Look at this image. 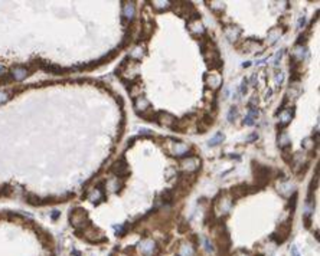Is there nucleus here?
<instances>
[{
    "instance_id": "obj_1",
    "label": "nucleus",
    "mask_w": 320,
    "mask_h": 256,
    "mask_svg": "<svg viewBox=\"0 0 320 256\" xmlns=\"http://www.w3.org/2000/svg\"><path fill=\"white\" fill-rule=\"evenodd\" d=\"M252 173L255 175V187L263 189L270 183V170L267 166H263L257 161H252Z\"/></svg>"
},
{
    "instance_id": "obj_2",
    "label": "nucleus",
    "mask_w": 320,
    "mask_h": 256,
    "mask_svg": "<svg viewBox=\"0 0 320 256\" xmlns=\"http://www.w3.org/2000/svg\"><path fill=\"white\" fill-rule=\"evenodd\" d=\"M110 170L113 171L117 177H123V179H124L126 175H128V173H130V170H128V164H127V161H126L124 157H120L117 161H114Z\"/></svg>"
},
{
    "instance_id": "obj_3",
    "label": "nucleus",
    "mask_w": 320,
    "mask_h": 256,
    "mask_svg": "<svg viewBox=\"0 0 320 256\" xmlns=\"http://www.w3.org/2000/svg\"><path fill=\"white\" fill-rule=\"evenodd\" d=\"M255 190H258V189H257V187H251V186L242 183V184L234 186V187L231 189V194H232L234 199H241V197L250 194V193H254Z\"/></svg>"
},
{
    "instance_id": "obj_4",
    "label": "nucleus",
    "mask_w": 320,
    "mask_h": 256,
    "mask_svg": "<svg viewBox=\"0 0 320 256\" xmlns=\"http://www.w3.org/2000/svg\"><path fill=\"white\" fill-rule=\"evenodd\" d=\"M28 75H29L28 68L20 66V65H16V66L12 68V71H10V76H12L13 79H16V81H22V79H25Z\"/></svg>"
},
{
    "instance_id": "obj_5",
    "label": "nucleus",
    "mask_w": 320,
    "mask_h": 256,
    "mask_svg": "<svg viewBox=\"0 0 320 256\" xmlns=\"http://www.w3.org/2000/svg\"><path fill=\"white\" fill-rule=\"evenodd\" d=\"M159 119H163L160 124H163V125H166V127L172 128L178 118H176L174 115L169 114V112H157V122H159Z\"/></svg>"
},
{
    "instance_id": "obj_6",
    "label": "nucleus",
    "mask_w": 320,
    "mask_h": 256,
    "mask_svg": "<svg viewBox=\"0 0 320 256\" xmlns=\"http://www.w3.org/2000/svg\"><path fill=\"white\" fill-rule=\"evenodd\" d=\"M134 108H136L137 112L140 111V108H141V112H144L146 109L150 108V102H149L144 96H139V98L134 100Z\"/></svg>"
},
{
    "instance_id": "obj_7",
    "label": "nucleus",
    "mask_w": 320,
    "mask_h": 256,
    "mask_svg": "<svg viewBox=\"0 0 320 256\" xmlns=\"http://www.w3.org/2000/svg\"><path fill=\"white\" fill-rule=\"evenodd\" d=\"M134 17V3H128L124 6V13H123V20L128 19L130 22Z\"/></svg>"
},
{
    "instance_id": "obj_8",
    "label": "nucleus",
    "mask_w": 320,
    "mask_h": 256,
    "mask_svg": "<svg viewBox=\"0 0 320 256\" xmlns=\"http://www.w3.org/2000/svg\"><path fill=\"white\" fill-rule=\"evenodd\" d=\"M174 200V191L172 189H166L162 193V201L166 204H170Z\"/></svg>"
},
{
    "instance_id": "obj_9",
    "label": "nucleus",
    "mask_w": 320,
    "mask_h": 256,
    "mask_svg": "<svg viewBox=\"0 0 320 256\" xmlns=\"http://www.w3.org/2000/svg\"><path fill=\"white\" fill-rule=\"evenodd\" d=\"M224 140H225L224 133H218L217 135H213V137L209 140V145H211V147H215V145H218V144H221Z\"/></svg>"
},
{
    "instance_id": "obj_10",
    "label": "nucleus",
    "mask_w": 320,
    "mask_h": 256,
    "mask_svg": "<svg viewBox=\"0 0 320 256\" xmlns=\"http://www.w3.org/2000/svg\"><path fill=\"white\" fill-rule=\"evenodd\" d=\"M236 117H238V108H236V107H231L229 112H228V119H229L231 122H232V121H234Z\"/></svg>"
},
{
    "instance_id": "obj_11",
    "label": "nucleus",
    "mask_w": 320,
    "mask_h": 256,
    "mask_svg": "<svg viewBox=\"0 0 320 256\" xmlns=\"http://www.w3.org/2000/svg\"><path fill=\"white\" fill-rule=\"evenodd\" d=\"M296 204H297V193L294 191L293 193V196L290 197V207H291V213L296 210Z\"/></svg>"
},
{
    "instance_id": "obj_12",
    "label": "nucleus",
    "mask_w": 320,
    "mask_h": 256,
    "mask_svg": "<svg viewBox=\"0 0 320 256\" xmlns=\"http://www.w3.org/2000/svg\"><path fill=\"white\" fill-rule=\"evenodd\" d=\"M195 156V152L193 151H185V152H182V154H179V156H176V158H179V160H182V158H190V157H193Z\"/></svg>"
},
{
    "instance_id": "obj_13",
    "label": "nucleus",
    "mask_w": 320,
    "mask_h": 256,
    "mask_svg": "<svg viewBox=\"0 0 320 256\" xmlns=\"http://www.w3.org/2000/svg\"><path fill=\"white\" fill-rule=\"evenodd\" d=\"M248 79H247V78H244V79H242V84H241V92H242V94H245V92H247V89H248Z\"/></svg>"
},
{
    "instance_id": "obj_14",
    "label": "nucleus",
    "mask_w": 320,
    "mask_h": 256,
    "mask_svg": "<svg viewBox=\"0 0 320 256\" xmlns=\"http://www.w3.org/2000/svg\"><path fill=\"white\" fill-rule=\"evenodd\" d=\"M244 124H245V125H254V118L250 117V115H247L245 119H244Z\"/></svg>"
},
{
    "instance_id": "obj_15",
    "label": "nucleus",
    "mask_w": 320,
    "mask_h": 256,
    "mask_svg": "<svg viewBox=\"0 0 320 256\" xmlns=\"http://www.w3.org/2000/svg\"><path fill=\"white\" fill-rule=\"evenodd\" d=\"M9 100V92H0V102H5Z\"/></svg>"
},
{
    "instance_id": "obj_16",
    "label": "nucleus",
    "mask_w": 320,
    "mask_h": 256,
    "mask_svg": "<svg viewBox=\"0 0 320 256\" xmlns=\"http://www.w3.org/2000/svg\"><path fill=\"white\" fill-rule=\"evenodd\" d=\"M283 79H284V75H283L281 72H280V73H277V76H275V82H277V85H280V84H281Z\"/></svg>"
},
{
    "instance_id": "obj_17",
    "label": "nucleus",
    "mask_w": 320,
    "mask_h": 256,
    "mask_svg": "<svg viewBox=\"0 0 320 256\" xmlns=\"http://www.w3.org/2000/svg\"><path fill=\"white\" fill-rule=\"evenodd\" d=\"M255 140H258V135L257 134H252V135H250V137L247 138V142H251V141H255Z\"/></svg>"
},
{
    "instance_id": "obj_18",
    "label": "nucleus",
    "mask_w": 320,
    "mask_h": 256,
    "mask_svg": "<svg viewBox=\"0 0 320 256\" xmlns=\"http://www.w3.org/2000/svg\"><path fill=\"white\" fill-rule=\"evenodd\" d=\"M304 22H306V17H304V16L299 19V28H300V29L303 28V26H304Z\"/></svg>"
},
{
    "instance_id": "obj_19",
    "label": "nucleus",
    "mask_w": 320,
    "mask_h": 256,
    "mask_svg": "<svg viewBox=\"0 0 320 256\" xmlns=\"http://www.w3.org/2000/svg\"><path fill=\"white\" fill-rule=\"evenodd\" d=\"M310 138H307V140H304V142H303V147H306V148H310L311 145H310Z\"/></svg>"
},
{
    "instance_id": "obj_20",
    "label": "nucleus",
    "mask_w": 320,
    "mask_h": 256,
    "mask_svg": "<svg viewBox=\"0 0 320 256\" xmlns=\"http://www.w3.org/2000/svg\"><path fill=\"white\" fill-rule=\"evenodd\" d=\"M304 42H306V36L301 35L300 38H299V40H297V45H301V43H304Z\"/></svg>"
},
{
    "instance_id": "obj_21",
    "label": "nucleus",
    "mask_w": 320,
    "mask_h": 256,
    "mask_svg": "<svg viewBox=\"0 0 320 256\" xmlns=\"http://www.w3.org/2000/svg\"><path fill=\"white\" fill-rule=\"evenodd\" d=\"M5 72H6L5 66H3V65H2V63H0V76H3V75H5Z\"/></svg>"
},
{
    "instance_id": "obj_22",
    "label": "nucleus",
    "mask_w": 320,
    "mask_h": 256,
    "mask_svg": "<svg viewBox=\"0 0 320 256\" xmlns=\"http://www.w3.org/2000/svg\"><path fill=\"white\" fill-rule=\"evenodd\" d=\"M58 217H59V212H58V210H55V212L52 213V219H58Z\"/></svg>"
},
{
    "instance_id": "obj_23",
    "label": "nucleus",
    "mask_w": 320,
    "mask_h": 256,
    "mask_svg": "<svg viewBox=\"0 0 320 256\" xmlns=\"http://www.w3.org/2000/svg\"><path fill=\"white\" fill-rule=\"evenodd\" d=\"M134 141H136V138H131V140L128 141V147H131L133 144H134Z\"/></svg>"
},
{
    "instance_id": "obj_24",
    "label": "nucleus",
    "mask_w": 320,
    "mask_h": 256,
    "mask_svg": "<svg viewBox=\"0 0 320 256\" xmlns=\"http://www.w3.org/2000/svg\"><path fill=\"white\" fill-rule=\"evenodd\" d=\"M250 65H251L250 62H244V63H242V66H244V68H248Z\"/></svg>"
}]
</instances>
